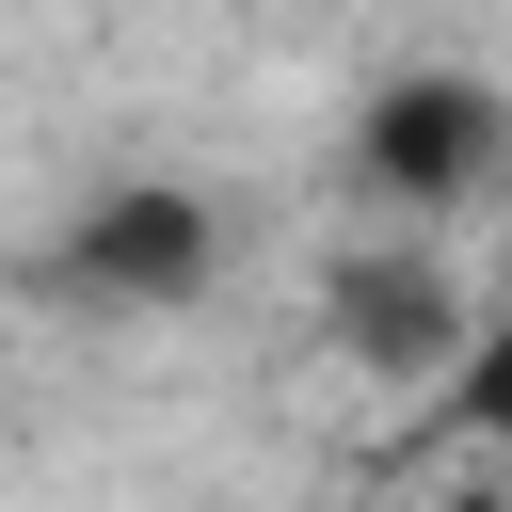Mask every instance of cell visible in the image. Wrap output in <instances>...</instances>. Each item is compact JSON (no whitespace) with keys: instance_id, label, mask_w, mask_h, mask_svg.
Masks as SVG:
<instances>
[{"instance_id":"6da1fadb","label":"cell","mask_w":512,"mask_h":512,"mask_svg":"<svg viewBox=\"0 0 512 512\" xmlns=\"http://www.w3.org/2000/svg\"><path fill=\"white\" fill-rule=\"evenodd\" d=\"M512 176V96L464 80V64H400L368 112H352V192L400 208V224H448Z\"/></svg>"},{"instance_id":"7a4b0ae2","label":"cell","mask_w":512,"mask_h":512,"mask_svg":"<svg viewBox=\"0 0 512 512\" xmlns=\"http://www.w3.org/2000/svg\"><path fill=\"white\" fill-rule=\"evenodd\" d=\"M208 272H224V224H208L192 176H112V192H80L48 224V288L64 304H192Z\"/></svg>"},{"instance_id":"3957f363","label":"cell","mask_w":512,"mask_h":512,"mask_svg":"<svg viewBox=\"0 0 512 512\" xmlns=\"http://www.w3.org/2000/svg\"><path fill=\"white\" fill-rule=\"evenodd\" d=\"M320 336H336L368 384H464V352H480V288H448L432 240H352V256L320 272Z\"/></svg>"},{"instance_id":"277c9868","label":"cell","mask_w":512,"mask_h":512,"mask_svg":"<svg viewBox=\"0 0 512 512\" xmlns=\"http://www.w3.org/2000/svg\"><path fill=\"white\" fill-rule=\"evenodd\" d=\"M448 432H480V448H512V272L480 288V352H464V384H448Z\"/></svg>"}]
</instances>
